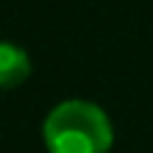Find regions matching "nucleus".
Returning <instances> with one entry per match:
<instances>
[{"label": "nucleus", "mask_w": 153, "mask_h": 153, "mask_svg": "<svg viewBox=\"0 0 153 153\" xmlns=\"http://www.w3.org/2000/svg\"><path fill=\"white\" fill-rule=\"evenodd\" d=\"M30 75V56L19 43L0 40V89L16 86Z\"/></svg>", "instance_id": "f03ea898"}, {"label": "nucleus", "mask_w": 153, "mask_h": 153, "mask_svg": "<svg viewBox=\"0 0 153 153\" xmlns=\"http://www.w3.org/2000/svg\"><path fill=\"white\" fill-rule=\"evenodd\" d=\"M43 137L51 153H108L113 126L100 105L89 100H65L46 116Z\"/></svg>", "instance_id": "f257e3e1"}]
</instances>
